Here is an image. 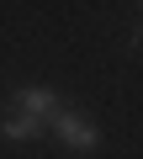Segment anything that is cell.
I'll return each mask as SVG.
<instances>
[{
    "label": "cell",
    "instance_id": "obj_1",
    "mask_svg": "<svg viewBox=\"0 0 143 159\" xmlns=\"http://www.w3.org/2000/svg\"><path fill=\"white\" fill-rule=\"evenodd\" d=\"M48 127H53V138H58L64 148H74V154H90V148L101 143L96 122H90V117H80V111H69V106H58V111L48 117Z\"/></svg>",
    "mask_w": 143,
    "mask_h": 159
},
{
    "label": "cell",
    "instance_id": "obj_3",
    "mask_svg": "<svg viewBox=\"0 0 143 159\" xmlns=\"http://www.w3.org/2000/svg\"><path fill=\"white\" fill-rule=\"evenodd\" d=\"M37 133H42V122L37 117H21V111H11L6 122H0V138H11V143H32Z\"/></svg>",
    "mask_w": 143,
    "mask_h": 159
},
{
    "label": "cell",
    "instance_id": "obj_2",
    "mask_svg": "<svg viewBox=\"0 0 143 159\" xmlns=\"http://www.w3.org/2000/svg\"><path fill=\"white\" fill-rule=\"evenodd\" d=\"M11 101H16V111H21V117H37V122L58 111V96H53L48 85H21V90H16Z\"/></svg>",
    "mask_w": 143,
    "mask_h": 159
},
{
    "label": "cell",
    "instance_id": "obj_4",
    "mask_svg": "<svg viewBox=\"0 0 143 159\" xmlns=\"http://www.w3.org/2000/svg\"><path fill=\"white\" fill-rule=\"evenodd\" d=\"M138 43H143V27H138Z\"/></svg>",
    "mask_w": 143,
    "mask_h": 159
}]
</instances>
